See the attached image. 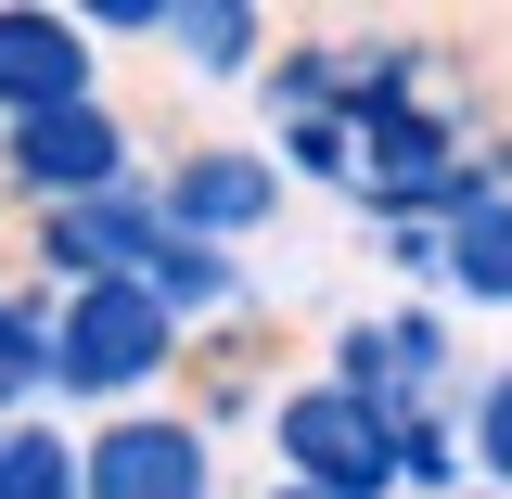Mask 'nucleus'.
<instances>
[{
	"label": "nucleus",
	"mask_w": 512,
	"mask_h": 499,
	"mask_svg": "<svg viewBox=\"0 0 512 499\" xmlns=\"http://www.w3.org/2000/svg\"><path fill=\"white\" fill-rule=\"evenodd\" d=\"M192 333L141 282H77V295H52V397H77V410H154L167 384H180Z\"/></svg>",
	"instance_id": "f257e3e1"
},
{
	"label": "nucleus",
	"mask_w": 512,
	"mask_h": 499,
	"mask_svg": "<svg viewBox=\"0 0 512 499\" xmlns=\"http://www.w3.org/2000/svg\"><path fill=\"white\" fill-rule=\"evenodd\" d=\"M256 423H269V474L282 487H308V499H397V423L384 410H359L346 384H269L256 397Z\"/></svg>",
	"instance_id": "f03ea898"
},
{
	"label": "nucleus",
	"mask_w": 512,
	"mask_h": 499,
	"mask_svg": "<svg viewBox=\"0 0 512 499\" xmlns=\"http://www.w3.org/2000/svg\"><path fill=\"white\" fill-rule=\"evenodd\" d=\"M0 167H13V192H26L39 218H64V205L141 192V128H128L116 90H103V103H52V116L0 128Z\"/></svg>",
	"instance_id": "7ed1b4c3"
},
{
	"label": "nucleus",
	"mask_w": 512,
	"mask_h": 499,
	"mask_svg": "<svg viewBox=\"0 0 512 499\" xmlns=\"http://www.w3.org/2000/svg\"><path fill=\"white\" fill-rule=\"evenodd\" d=\"M77 499H231L218 487V436L205 410H103L77 436Z\"/></svg>",
	"instance_id": "20e7f679"
},
{
	"label": "nucleus",
	"mask_w": 512,
	"mask_h": 499,
	"mask_svg": "<svg viewBox=\"0 0 512 499\" xmlns=\"http://www.w3.org/2000/svg\"><path fill=\"white\" fill-rule=\"evenodd\" d=\"M154 218L180 231V244H218V256H244L269 218H282V167H269V141H192L180 167H154Z\"/></svg>",
	"instance_id": "39448f33"
},
{
	"label": "nucleus",
	"mask_w": 512,
	"mask_h": 499,
	"mask_svg": "<svg viewBox=\"0 0 512 499\" xmlns=\"http://www.w3.org/2000/svg\"><path fill=\"white\" fill-rule=\"evenodd\" d=\"M52 103H103V52L52 0H0V128L52 116Z\"/></svg>",
	"instance_id": "423d86ee"
},
{
	"label": "nucleus",
	"mask_w": 512,
	"mask_h": 499,
	"mask_svg": "<svg viewBox=\"0 0 512 499\" xmlns=\"http://www.w3.org/2000/svg\"><path fill=\"white\" fill-rule=\"evenodd\" d=\"M167 256V218H154V192H103V205H64L39 218V282H141Z\"/></svg>",
	"instance_id": "0eeeda50"
},
{
	"label": "nucleus",
	"mask_w": 512,
	"mask_h": 499,
	"mask_svg": "<svg viewBox=\"0 0 512 499\" xmlns=\"http://www.w3.org/2000/svg\"><path fill=\"white\" fill-rule=\"evenodd\" d=\"M269 39H282V26H269L256 0H167V13H154V52L180 64L192 90H256Z\"/></svg>",
	"instance_id": "6e6552de"
},
{
	"label": "nucleus",
	"mask_w": 512,
	"mask_h": 499,
	"mask_svg": "<svg viewBox=\"0 0 512 499\" xmlns=\"http://www.w3.org/2000/svg\"><path fill=\"white\" fill-rule=\"evenodd\" d=\"M423 308H448V320H512V192H474V205L436 231V295H423Z\"/></svg>",
	"instance_id": "1a4fd4ad"
},
{
	"label": "nucleus",
	"mask_w": 512,
	"mask_h": 499,
	"mask_svg": "<svg viewBox=\"0 0 512 499\" xmlns=\"http://www.w3.org/2000/svg\"><path fill=\"white\" fill-rule=\"evenodd\" d=\"M372 333H384V372H397V423H423V410H461V320L448 308H423V295H397V308H372Z\"/></svg>",
	"instance_id": "9d476101"
},
{
	"label": "nucleus",
	"mask_w": 512,
	"mask_h": 499,
	"mask_svg": "<svg viewBox=\"0 0 512 499\" xmlns=\"http://www.w3.org/2000/svg\"><path fill=\"white\" fill-rule=\"evenodd\" d=\"M256 116H269V128L346 116V26H295V39H269V64H256Z\"/></svg>",
	"instance_id": "9b49d317"
},
{
	"label": "nucleus",
	"mask_w": 512,
	"mask_h": 499,
	"mask_svg": "<svg viewBox=\"0 0 512 499\" xmlns=\"http://www.w3.org/2000/svg\"><path fill=\"white\" fill-rule=\"evenodd\" d=\"M52 397V295H0V423H39Z\"/></svg>",
	"instance_id": "f8f14e48"
},
{
	"label": "nucleus",
	"mask_w": 512,
	"mask_h": 499,
	"mask_svg": "<svg viewBox=\"0 0 512 499\" xmlns=\"http://www.w3.org/2000/svg\"><path fill=\"white\" fill-rule=\"evenodd\" d=\"M448 423H461V474L512 499V359H487V372L461 384V410H448Z\"/></svg>",
	"instance_id": "ddd939ff"
},
{
	"label": "nucleus",
	"mask_w": 512,
	"mask_h": 499,
	"mask_svg": "<svg viewBox=\"0 0 512 499\" xmlns=\"http://www.w3.org/2000/svg\"><path fill=\"white\" fill-rule=\"evenodd\" d=\"M0 499H77V436L52 410L39 423H0Z\"/></svg>",
	"instance_id": "4468645a"
},
{
	"label": "nucleus",
	"mask_w": 512,
	"mask_h": 499,
	"mask_svg": "<svg viewBox=\"0 0 512 499\" xmlns=\"http://www.w3.org/2000/svg\"><path fill=\"white\" fill-rule=\"evenodd\" d=\"M269 167L282 180H320V192H359V128L346 116H295V128H269Z\"/></svg>",
	"instance_id": "2eb2a0df"
},
{
	"label": "nucleus",
	"mask_w": 512,
	"mask_h": 499,
	"mask_svg": "<svg viewBox=\"0 0 512 499\" xmlns=\"http://www.w3.org/2000/svg\"><path fill=\"white\" fill-rule=\"evenodd\" d=\"M256 499H308V487H282V474H269V487H256Z\"/></svg>",
	"instance_id": "dca6fc26"
},
{
	"label": "nucleus",
	"mask_w": 512,
	"mask_h": 499,
	"mask_svg": "<svg viewBox=\"0 0 512 499\" xmlns=\"http://www.w3.org/2000/svg\"><path fill=\"white\" fill-rule=\"evenodd\" d=\"M448 499H500V487H448Z\"/></svg>",
	"instance_id": "f3484780"
}]
</instances>
